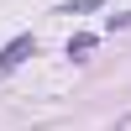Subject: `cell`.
<instances>
[{
  "instance_id": "6da1fadb",
  "label": "cell",
  "mask_w": 131,
  "mask_h": 131,
  "mask_svg": "<svg viewBox=\"0 0 131 131\" xmlns=\"http://www.w3.org/2000/svg\"><path fill=\"white\" fill-rule=\"evenodd\" d=\"M37 52V37L31 31H21V37H10L5 47H0V73H10V68H21V63Z\"/></svg>"
},
{
  "instance_id": "7a4b0ae2",
  "label": "cell",
  "mask_w": 131,
  "mask_h": 131,
  "mask_svg": "<svg viewBox=\"0 0 131 131\" xmlns=\"http://www.w3.org/2000/svg\"><path fill=\"white\" fill-rule=\"evenodd\" d=\"M84 52H94V37H89V31H79V37H68V58H84Z\"/></svg>"
},
{
  "instance_id": "3957f363",
  "label": "cell",
  "mask_w": 131,
  "mask_h": 131,
  "mask_svg": "<svg viewBox=\"0 0 131 131\" xmlns=\"http://www.w3.org/2000/svg\"><path fill=\"white\" fill-rule=\"evenodd\" d=\"M100 5H105V0H68L58 16H84V10H100Z\"/></svg>"
}]
</instances>
